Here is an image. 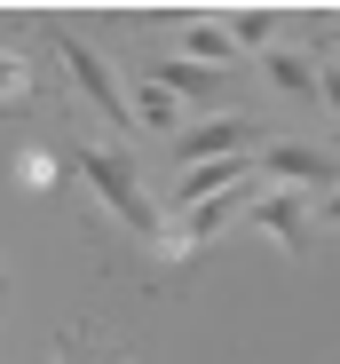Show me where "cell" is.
<instances>
[{"label":"cell","instance_id":"1","mask_svg":"<svg viewBox=\"0 0 340 364\" xmlns=\"http://www.w3.org/2000/svg\"><path fill=\"white\" fill-rule=\"evenodd\" d=\"M72 174H79V182H87V191L119 214L135 237H150V246L166 237V206L143 191V174H135V151H127V143H72Z\"/></svg>","mask_w":340,"mask_h":364},{"label":"cell","instance_id":"2","mask_svg":"<svg viewBox=\"0 0 340 364\" xmlns=\"http://www.w3.org/2000/svg\"><path fill=\"white\" fill-rule=\"evenodd\" d=\"M55 55H64V80H72V87L95 103V111H103V127H111V135H119V143L135 151V135H143V127H135V87L119 80V64H111L103 48H87L79 32H55Z\"/></svg>","mask_w":340,"mask_h":364},{"label":"cell","instance_id":"3","mask_svg":"<svg viewBox=\"0 0 340 364\" xmlns=\"http://www.w3.org/2000/svg\"><path fill=\"white\" fill-rule=\"evenodd\" d=\"M261 191H309V198L340 191V151H324V143H277V135H269V151H261Z\"/></svg>","mask_w":340,"mask_h":364},{"label":"cell","instance_id":"4","mask_svg":"<svg viewBox=\"0 0 340 364\" xmlns=\"http://www.w3.org/2000/svg\"><path fill=\"white\" fill-rule=\"evenodd\" d=\"M261 151H269V135H261V119H246V111L198 119V127L175 135V159H182V166H206V159H261Z\"/></svg>","mask_w":340,"mask_h":364},{"label":"cell","instance_id":"5","mask_svg":"<svg viewBox=\"0 0 340 364\" xmlns=\"http://www.w3.org/2000/svg\"><path fill=\"white\" fill-rule=\"evenodd\" d=\"M246 222L269 237L277 254H293V262H301V254H309V222H317V198H309V191H261Z\"/></svg>","mask_w":340,"mask_h":364},{"label":"cell","instance_id":"6","mask_svg":"<svg viewBox=\"0 0 340 364\" xmlns=\"http://www.w3.org/2000/svg\"><path fill=\"white\" fill-rule=\"evenodd\" d=\"M261 80H269L277 95H293V103H324V64L301 55V48H269V55H261Z\"/></svg>","mask_w":340,"mask_h":364},{"label":"cell","instance_id":"7","mask_svg":"<svg viewBox=\"0 0 340 364\" xmlns=\"http://www.w3.org/2000/svg\"><path fill=\"white\" fill-rule=\"evenodd\" d=\"M182 64H206V72H230L238 64V40L221 32V16H190V32H182Z\"/></svg>","mask_w":340,"mask_h":364},{"label":"cell","instance_id":"8","mask_svg":"<svg viewBox=\"0 0 340 364\" xmlns=\"http://www.w3.org/2000/svg\"><path fill=\"white\" fill-rule=\"evenodd\" d=\"M150 87H166L175 103H206V95H221V72L182 64V55H158V64H150Z\"/></svg>","mask_w":340,"mask_h":364},{"label":"cell","instance_id":"9","mask_svg":"<svg viewBox=\"0 0 340 364\" xmlns=\"http://www.w3.org/2000/svg\"><path fill=\"white\" fill-rule=\"evenodd\" d=\"M135 127H143V135H182V103L143 80V87H135Z\"/></svg>","mask_w":340,"mask_h":364},{"label":"cell","instance_id":"10","mask_svg":"<svg viewBox=\"0 0 340 364\" xmlns=\"http://www.w3.org/2000/svg\"><path fill=\"white\" fill-rule=\"evenodd\" d=\"M221 32H230L238 48H253V55H269V48H277V9H230Z\"/></svg>","mask_w":340,"mask_h":364},{"label":"cell","instance_id":"11","mask_svg":"<svg viewBox=\"0 0 340 364\" xmlns=\"http://www.w3.org/2000/svg\"><path fill=\"white\" fill-rule=\"evenodd\" d=\"M40 103V80H32V64L16 48H0V111H32Z\"/></svg>","mask_w":340,"mask_h":364},{"label":"cell","instance_id":"12","mask_svg":"<svg viewBox=\"0 0 340 364\" xmlns=\"http://www.w3.org/2000/svg\"><path fill=\"white\" fill-rule=\"evenodd\" d=\"M317 64H324V111L340 119V55H317Z\"/></svg>","mask_w":340,"mask_h":364},{"label":"cell","instance_id":"13","mask_svg":"<svg viewBox=\"0 0 340 364\" xmlns=\"http://www.w3.org/2000/svg\"><path fill=\"white\" fill-rule=\"evenodd\" d=\"M317 222H332V230H340V191H324V198H317Z\"/></svg>","mask_w":340,"mask_h":364}]
</instances>
